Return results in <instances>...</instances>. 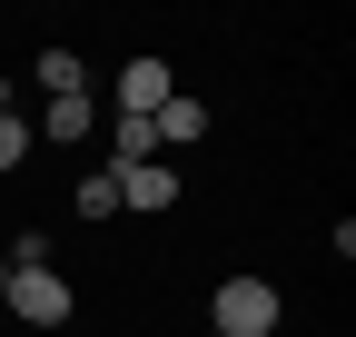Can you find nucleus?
I'll list each match as a JSON object with an SVG mask.
<instances>
[{"label": "nucleus", "mask_w": 356, "mask_h": 337, "mask_svg": "<svg viewBox=\"0 0 356 337\" xmlns=\"http://www.w3.org/2000/svg\"><path fill=\"white\" fill-rule=\"evenodd\" d=\"M277 318H287V298H277L257 268H248V278H218V298H208V327H218V337H277Z\"/></svg>", "instance_id": "obj_1"}, {"label": "nucleus", "mask_w": 356, "mask_h": 337, "mask_svg": "<svg viewBox=\"0 0 356 337\" xmlns=\"http://www.w3.org/2000/svg\"><path fill=\"white\" fill-rule=\"evenodd\" d=\"M0 308H10V318H30V327H70L79 288H70L60 268H10V288H0Z\"/></svg>", "instance_id": "obj_2"}, {"label": "nucleus", "mask_w": 356, "mask_h": 337, "mask_svg": "<svg viewBox=\"0 0 356 337\" xmlns=\"http://www.w3.org/2000/svg\"><path fill=\"white\" fill-rule=\"evenodd\" d=\"M109 100H119V119H159V109L178 100V70L139 50V60H119V79H109Z\"/></svg>", "instance_id": "obj_3"}, {"label": "nucleus", "mask_w": 356, "mask_h": 337, "mask_svg": "<svg viewBox=\"0 0 356 337\" xmlns=\"http://www.w3.org/2000/svg\"><path fill=\"white\" fill-rule=\"evenodd\" d=\"M109 179H119V208H149V219L178 208V159H139V168H109Z\"/></svg>", "instance_id": "obj_4"}, {"label": "nucleus", "mask_w": 356, "mask_h": 337, "mask_svg": "<svg viewBox=\"0 0 356 337\" xmlns=\"http://www.w3.org/2000/svg\"><path fill=\"white\" fill-rule=\"evenodd\" d=\"M89 130H99V100H89V90L79 100H40V119H30V139H60V149H79Z\"/></svg>", "instance_id": "obj_5"}, {"label": "nucleus", "mask_w": 356, "mask_h": 337, "mask_svg": "<svg viewBox=\"0 0 356 337\" xmlns=\"http://www.w3.org/2000/svg\"><path fill=\"white\" fill-rule=\"evenodd\" d=\"M30 79H40V100H79V90H89V60L70 50V40H50V50L30 60Z\"/></svg>", "instance_id": "obj_6"}, {"label": "nucleus", "mask_w": 356, "mask_h": 337, "mask_svg": "<svg viewBox=\"0 0 356 337\" xmlns=\"http://www.w3.org/2000/svg\"><path fill=\"white\" fill-rule=\"evenodd\" d=\"M149 130H159V159H168V149H188V139H208V100H188V90H178V100L149 119Z\"/></svg>", "instance_id": "obj_7"}, {"label": "nucleus", "mask_w": 356, "mask_h": 337, "mask_svg": "<svg viewBox=\"0 0 356 337\" xmlns=\"http://www.w3.org/2000/svg\"><path fill=\"white\" fill-rule=\"evenodd\" d=\"M139 159H159V130H149V119H119V109H109V159H99V168H139Z\"/></svg>", "instance_id": "obj_8"}, {"label": "nucleus", "mask_w": 356, "mask_h": 337, "mask_svg": "<svg viewBox=\"0 0 356 337\" xmlns=\"http://www.w3.org/2000/svg\"><path fill=\"white\" fill-rule=\"evenodd\" d=\"M70 208H79L89 228H109V219H119V179H109V168H89V179H70Z\"/></svg>", "instance_id": "obj_9"}, {"label": "nucleus", "mask_w": 356, "mask_h": 337, "mask_svg": "<svg viewBox=\"0 0 356 337\" xmlns=\"http://www.w3.org/2000/svg\"><path fill=\"white\" fill-rule=\"evenodd\" d=\"M20 159H30V119H20V109H0V179H10Z\"/></svg>", "instance_id": "obj_10"}, {"label": "nucleus", "mask_w": 356, "mask_h": 337, "mask_svg": "<svg viewBox=\"0 0 356 337\" xmlns=\"http://www.w3.org/2000/svg\"><path fill=\"white\" fill-rule=\"evenodd\" d=\"M0 109H10V79H0Z\"/></svg>", "instance_id": "obj_11"}]
</instances>
